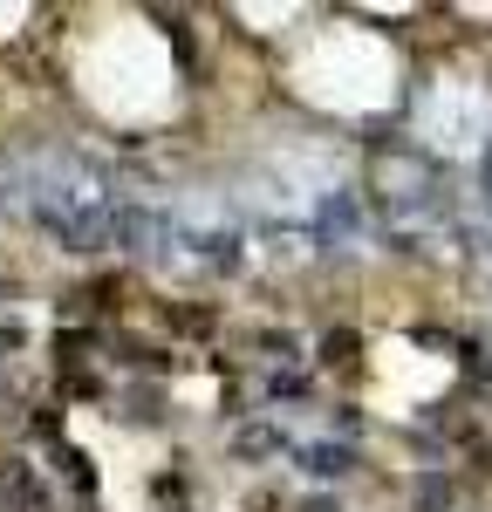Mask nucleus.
I'll list each match as a JSON object with an SVG mask.
<instances>
[{
    "instance_id": "9",
    "label": "nucleus",
    "mask_w": 492,
    "mask_h": 512,
    "mask_svg": "<svg viewBox=\"0 0 492 512\" xmlns=\"http://www.w3.org/2000/svg\"><path fill=\"white\" fill-rule=\"evenodd\" d=\"M281 451H287V431H281V424H246V431L233 437V458H240V465L281 458Z\"/></svg>"
},
{
    "instance_id": "2",
    "label": "nucleus",
    "mask_w": 492,
    "mask_h": 512,
    "mask_svg": "<svg viewBox=\"0 0 492 512\" xmlns=\"http://www.w3.org/2000/svg\"><path fill=\"white\" fill-rule=\"evenodd\" d=\"M82 96L110 123H158L178 103V62L144 21H110L82 55Z\"/></svg>"
},
{
    "instance_id": "10",
    "label": "nucleus",
    "mask_w": 492,
    "mask_h": 512,
    "mask_svg": "<svg viewBox=\"0 0 492 512\" xmlns=\"http://www.w3.org/2000/svg\"><path fill=\"white\" fill-rule=\"evenodd\" d=\"M253 349L274 355V362H301V335H294V328H260V335H253Z\"/></svg>"
},
{
    "instance_id": "4",
    "label": "nucleus",
    "mask_w": 492,
    "mask_h": 512,
    "mask_svg": "<svg viewBox=\"0 0 492 512\" xmlns=\"http://www.w3.org/2000/svg\"><path fill=\"white\" fill-rule=\"evenodd\" d=\"M417 137H424V158H472L492 144V89L465 69H438L417 96Z\"/></svg>"
},
{
    "instance_id": "8",
    "label": "nucleus",
    "mask_w": 492,
    "mask_h": 512,
    "mask_svg": "<svg viewBox=\"0 0 492 512\" xmlns=\"http://www.w3.org/2000/svg\"><path fill=\"white\" fill-rule=\"evenodd\" d=\"M0 506L7 512H41V478L28 458H0Z\"/></svg>"
},
{
    "instance_id": "11",
    "label": "nucleus",
    "mask_w": 492,
    "mask_h": 512,
    "mask_svg": "<svg viewBox=\"0 0 492 512\" xmlns=\"http://www.w3.org/2000/svg\"><path fill=\"white\" fill-rule=\"evenodd\" d=\"M417 506H424V512L451 506V485H445V478H424V492H417Z\"/></svg>"
},
{
    "instance_id": "7",
    "label": "nucleus",
    "mask_w": 492,
    "mask_h": 512,
    "mask_svg": "<svg viewBox=\"0 0 492 512\" xmlns=\"http://www.w3.org/2000/svg\"><path fill=\"white\" fill-rule=\"evenodd\" d=\"M294 465L308 478H322V485H335V478H349L363 458H356V444H335V437H308V444H294Z\"/></svg>"
},
{
    "instance_id": "3",
    "label": "nucleus",
    "mask_w": 492,
    "mask_h": 512,
    "mask_svg": "<svg viewBox=\"0 0 492 512\" xmlns=\"http://www.w3.org/2000/svg\"><path fill=\"white\" fill-rule=\"evenodd\" d=\"M294 89L335 117H363V110H383L397 96V55L363 28H328L294 62Z\"/></svg>"
},
{
    "instance_id": "12",
    "label": "nucleus",
    "mask_w": 492,
    "mask_h": 512,
    "mask_svg": "<svg viewBox=\"0 0 492 512\" xmlns=\"http://www.w3.org/2000/svg\"><path fill=\"white\" fill-rule=\"evenodd\" d=\"M21 21H28V7H0V41L21 35Z\"/></svg>"
},
{
    "instance_id": "6",
    "label": "nucleus",
    "mask_w": 492,
    "mask_h": 512,
    "mask_svg": "<svg viewBox=\"0 0 492 512\" xmlns=\"http://www.w3.org/2000/svg\"><path fill=\"white\" fill-rule=\"evenodd\" d=\"M356 239H363V198L349 185H322L308 205V246L335 253V246H356Z\"/></svg>"
},
{
    "instance_id": "5",
    "label": "nucleus",
    "mask_w": 492,
    "mask_h": 512,
    "mask_svg": "<svg viewBox=\"0 0 492 512\" xmlns=\"http://www.w3.org/2000/svg\"><path fill=\"white\" fill-rule=\"evenodd\" d=\"M376 205H383L390 233H431L445 219V171H438V158H424L410 144L383 151L376 158Z\"/></svg>"
},
{
    "instance_id": "1",
    "label": "nucleus",
    "mask_w": 492,
    "mask_h": 512,
    "mask_svg": "<svg viewBox=\"0 0 492 512\" xmlns=\"http://www.w3.org/2000/svg\"><path fill=\"white\" fill-rule=\"evenodd\" d=\"M14 185H21V219H35V233L62 253H96L110 233V212L123 205L117 171L76 144H48L28 164H14Z\"/></svg>"
}]
</instances>
